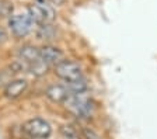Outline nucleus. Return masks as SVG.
I'll list each match as a JSON object with an SVG mask.
<instances>
[{"label": "nucleus", "mask_w": 157, "mask_h": 139, "mask_svg": "<svg viewBox=\"0 0 157 139\" xmlns=\"http://www.w3.org/2000/svg\"><path fill=\"white\" fill-rule=\"evenodd\" d=\"M63 106L69 113H72L77 118H90L95 110L94 101L88 96H86L84 93L69 96L63 103Z\"/></svg>", "instance_id": "1"}, {"label": "nucleus", "mask_w": 157, "mask_h": 139, "mask_svg": "<svg viewBox=\"0 0 157 139\" xmlns=\"http://www.w3.org/2000/svg\"><path fill=\"white\" fill-rule=\"evenodd\" d=\"M31 20L36 25H42V24H52L56 18V13L51 3L46 0H34L33 4L28 6V11Z\"/></svg>", "instance_id": "2"}, {"label": "nucleus", "mask_w": 157, "mask_h": 139, "mask_svg": "<svg viewBox=\"0 0 157 139\" xmlns=\"http://www.w3.org/2000/svg\"><path fill=\"white\" fill-rule=\"evenodd\" d=\"M23 132L29 139H48L52 133V126L46 119L35 117L23 124Z\"/></svg>", "instance_id": "3"}, {"label": "nucleus", "mask_w": 157, "mask_h": 139, "mask_svg": "<svg viewBox=\"0 0 157 139\" xmlns=\"http://www.w3.org/2000/svg\"><path fill=\"white\" fill-rule=\"evenodd\" d=\"M53 73L65 82H75L83 79V68L78 65V62L70 59H65L56 66H53Z\"/></svg>", "instance_id": "4"}, {"label": "nucleus", "mask_w": 157, "mask_h": 139, "mask_svg": "<svg viewBox=\"0 0 157 139\" xmlns=\"http://www.w3.org/2000/svg\"><path fill=\"white\" fill-rule=\"evenodd\" d=\"M9 28L14 37L24 38L33 31L34 21L28 13H17L9 18Z\"/></svg>", "instance_id": "5"}, {"label": "nucleus", "mask_w": 157, "mask_h": 139, "mask_svg": "<svg viewBox=\"0 0 157 139\" xmlns=\"http://www.w3.org/2000/svg\"><path fill=\"white\" fill-rule=\"evenodd\" d=\"M39 55H41V59L51 66H56L58 63H60L62 60H65V52H63L60 48L53 45H49V44H45L39 48Z\"/></svg>", "instance_id": "6"}, {"label": "nucleus", "mask_w": 157, "mask_h": 139, "mask_svg": "<svg viewBox=\"0 0 157 139\" xmlns=\"http://www.w3.org/2000/svg\"><path fill=\"white\" fill-rule=\"evenodd\" d=\"M28 89V80L27 79H14L3 89V96L9 100H16L23 96Z\"/></svg>", "instance_id": "7"}, {"label": "nucleus", "mask_w": 157, "mask_h": 139, "mask_svg": "<svg viewBox=\"0 0 157 139\" xmlns=\"http://www.w3.org/2000/svg\"><path fill=\"white\" fill-rule=\"evenodd\" d=\"M45 96L49 101L56 104H63L69 96H72L66 84H51L45 90Z\"/></svg>", "instance_id": "8"}, {"label": "nucleus", "mask_w": 157, "mask_h": 139, "mask_svg": "<svg viewBox=\"0 0 157 139\" xmlns=\"http://www.w3.org/2000/svg\"><path fill=\"white\" fill-rule=\"evenodd\" d=\"M18 59L25 62L27 65H33V63H36L41 60V55H39V48L34 45H23L18 49Z\"/></svg>", "instance_id": "9"}, {"label": "nucleus", "mask_w": 157, "mask_h": 139, "mask_svg": "<svg viewBox=\"0 0 157 139\" xmlns=\"http://www.w3.org/2000/svg\"><path fill=\"white\" fill-rule=\"evenodd\" d=\"M36 37L39 40H55L56 30L52 24H42L38 25V31H36Z\"/></svg>", "instance_id": "10"}, {"label": "nucleus", "mask_w": 157, "mask_h": 139, "mask_svg": "<svg viewBox=\"0 0 157 139\" xmlns=\"http://www.w3.org/2000/svg\"><path fill=\"white\" fill-rule=\"evenodd\" d=\"M65 84L69 89L70 94H82V93L87 91V89H88L87 82H86L84 77L80 80H75V82H65Z\"/></svg>", "instance_id": "11"}, {"label": "nucleus", "mask_w": 157, "mask_h": 139, "mask_svg": "<svg viewBox=\"0 0 157 139\" xmlns=\"http://www.w3.org/2000/svg\"><path fill=\"white\" fill-rule=\"evenodd\" d=\"M48 70H49V66L44 62L42 59L39 60V62L33 63V65H29L28 66V72L31 73V75H34V76H36V77H41V76H44V75H46Z\"/></svg>", "instance_id": "12"}, {"label": "nucleus", "mask_w": 157, "mask_h": 139, "mask_svg": "<svg viewBox=\"0 0 157 139\" xmlns=\"http://www.w3.org/2000/svg\"><path fill=\"white\" fill-rule=\"evenodd\" d=\"M59 132L65 139H80V131L73 125H62Z\"/></svg>", "instance_id": "13"}, {"label": "nucleus", "mask_w": 157, "mask_h": 139, "mask_svg": "<svg viewBox=\"0 0 157 139\" xmlns=\"http://www.w3.org/2000/svg\"><path fill=\"white\" fill-rule=\"evenodd\" d=\"M14 75L16 73L10 66L0 70V89H4L11 80H14Z\"/></svg>", "instance_id": "14"}, {"label": "nucleus", "mask_w": 157, "mask_h": 139, "mask_svg": "<svg viewBox=\"0 0 157 139\" xmlns=\"http://www.w3.org/2000/svg\"><path fill=\"white\" fill-rule=\"evenodd\" d=\"M80 138L82 139H102V136L90 126H80Z\"/></svg>", "instance_id": "15"}, {"label": "nucleus", "mask_w": 157, "mask_h": 139, "mask_svg": "<svg viewBox=\"0 0 157 139\" xmlns=\"http://www.w3.org/2000/svg\"><path fill=\"white\" fill-rule=\"evenodd\" d=\"M10 11H11L10 4L7 2H4V0H0V17H4L7 14H10Z\"/></svg>", "instance_id": "16"}, {"label": "nucleus", "mask_w": 157, "mask_h": 139, "mask_svg": "<svg viewBox=\"0 0 157 139\" xmlns=\"http://www.w3.org/2000/svg\"><path fill=\"white\" fill-rule=\"evenodd\" d=\"M7 40H9V35H7V31L4 30V28H3V27H2V25H0V45H2V44H4Z\"/></svg>", "instance_id": "17"}, {"label": "nucleus", "mask_w": 157, "mask_h": 139, "mask_svg": "<svg viewBox=\"0 0 157 139\" xmlns=\"http://www.w3.org/2000/svg\"><path fill=\"white\" fill-rule=\"evenodd\" d=\"M52 4H55V6H62L63 3H65V0H49Z\"/></svg>", "instance_id": "18"}]
</instances>
